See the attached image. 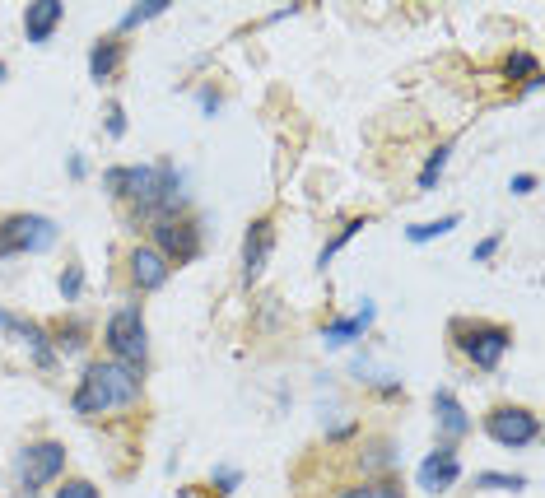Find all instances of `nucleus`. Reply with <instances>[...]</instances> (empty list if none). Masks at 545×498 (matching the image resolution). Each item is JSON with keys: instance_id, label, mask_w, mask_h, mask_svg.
I'll use <instances>...</instances> for the list:
<instances>
[{"instance_id": "obj_1", "label": "nucleus", "mask_w": 545, "mask_h": 498, "mask_svg": "<svg viewBox=\"0 0 545 498\" xmlns=\"http://www.w3.org/2000/svg\"><path fill=\"white\" fill-rule=\"evenodd\" d=\"M140 401H145V377H140V368L117 364V359H94V364H84L80 387H75V396H70L75 415H84V419L112 415V410H136Z\"/></svg>"}, {"instance_id": "obj_2", "label": "nucleus", "mask_w": 545, "mask_h": 498, "mask_svg": "<svg viewBox=\"0 0 545 498\" xmlns=\"http://www.w3.org/2000/svg\"><path fill=\"white\" fill-rule=\"evenodd\" d=\"M448 336L452 350L462 354L471 368H480V373H494L504 364V354L513 350V331L504 322H485V317H452Z\"/></svg>"}, {"instance_id": "obj_3", "label": "nucleus", "mask_w": 545, "mask_h": 498, "mask_svg": "<svg viewBox=\"0 0 545 498\" xmlns=\"http://www.w3.org/2000/svg\"><path fill=\"white\" fill-rule=\"evenodd\" d=\"M112 201H126L136 219H154L159 196H164V163H126V168H108L103 173Z\"/></svg>"}, {"instance_id": "obj_4", "label": "nucleus", "mask_w": 545, "mask_h": 498, "mask_svg": "<svg viewBox=\"0 0 545 498\" xmlns=\"http://www.w3.org/2000/svg\"><path fill=\"white\" fill-rule=\"evenodd\" d=\"M103 345H108V359H117V364L145 368V359H150V331H145L140 303H126V308L112 312L108 326H103Z\"/></svg>"}, {"instance_id": "obj_5", "label": "nucleus", "mask_w": 545, "mask_h": 498, "mask_svg": "<svg viewBox=\"0 0 545 498\" xmlns=\"http://www.w3.org/2000/svg\"><path fill=\"white\" fill-rule=\"evenodd\" d=\"M66 471V443H56V438H38V443L19 447V457H14V480H19V494H42V485H52L61 480Z\"/></svg>"}, {"instance_id": "obj_6", "label": "nucleus", "mask_w": 545, "mask_h": 498, "mask_svg": "<svg viewBox=\"0 0 545 498\" xmlns=\"http://www.w3.org/2000/svg\"><path fill=\"white\" fill-rule=\"evenodd\" d=\"M56 238H61V229H56L52 219L28 215V210H19V215H0V256L47 252V247H56Z\"/></svg>"}, {"instance_id": "obj_7", "label": "nucleus", "mask_w": 545, "mask_h": 498, "mask_svg": "<svg viewBox=\"0 0 545 498\" xmlns=\"http://www.w3.org/2000/svg\"><path fill=\"white\" fill-rule=\"evenodd\" d=\"M150 247L164 256L168 266H187L201 256V224L187 215L178 219H150Z\"/></svg>"}, {"instance_id": "obj_8", "label": "nucleus", "mask_w": 545, "mask_h": 498, "mask_svg": "<svg viewBox=\"0 0 545 498\" xmlns=\"http://www.w3.org/2000/svg\"><path fill=\"white\" fill-rule=\"evenodd\" d=\"M480 424L499 447H532L541 438V419L527 405H494V410H485Z\"/></svg>"}, {"instance_id": "obj_9", "label": "nucleus", "mask_w": 545, "mask_h": 498, "mask_svg": "<svg viewBox=\"0 0 545 498\" xmlns=\"http://www.w3.org/2000/svg\"><path fill=\"white\" fill-rule=\"evenodd\" d=\"M126 280H131L136 294H154V289H164L173 280V266L150 243H136V247H126Z\"/></svg>"}, {"instance_id": "obj_10", "label": "nucleus", "mask_w": 545, "mask_h": 498, "mask_svg": "<svg viewBox=\"0 0 545 498\" xmlns=\"http://www.w3.org/2000/svg\"><path fill=\"white\" fill-rule=\"evenodd\" d=\"M396 461H401V452H396L392 438L373 433V438H364V443L350 452V471H355L359 480H382V475L396 471Z\"/></svg>"}, {"instance_id": "obj_11", "label": "nucleus", "mask_w": 545, "mask_h": 498, "mask_svg": "<svg viewBox=\"0 0 545 498\" xmlns=\"http://www.w3.org/2000/svg\"><path fill=\"white\" fill-rule=\"evenodd\" d=\"M462 480V461H457V443H438L429 457L420 461V489L429 494H448Z\"/></svg>"}, {"instance_id": "obj_12", "label": "nucleus", "mask_w": 545, "mask_h": 498, "mask_svg": "<svg viewBox=\"0 0 545 498\" xmlns=\"http://www.w3.org/2000/svg\"><path fill=\"white\" fill-rule=\"evenodd\" d=\"M271 247H275V219L261 215L252 219V229L243 233V284H257L266 261H271Z\"/></svg>"}, {"instance_id": "obj_13", "label": "nucleus", "mask_w": 545, "mask_h": 498, "mask_svg": "<svg viewBox=\"0 0 545 498\" xmlns=\"http://www.w3.org/2000/svg\"><path fill=\"white\" fill-rule=\"evenodd\" d=\"M0 326L10 331V336H19L28 345V354H33V364L38 368H52L56 364V350H52V336L42 331L38 322H24V317H10V312H0Z\"/></svg>"}, {"instance_id": "obj_14", "label": "nucleus", "mask_w": 545, "mask_h": 498, "mask_svg": "<svg viewBox=\"0 0 545 498\" xmlns=\"http://www.w3.org/2000/svg\"><path fill=\"white\" fill-rule=\"evenodd\" d=\"M122 61H126V42H122V33H108V38H98L94 47H89V75H94L98 84L117 80Z\"/></svg>"}, {"instance_id": "obj_15", "label": "nucleus", "mask_w": 545, "mask_h": 498, "mask_svg": "<svg viewBox=\"0 0 545 498\" xmlns=\"http://www.w3.org/2000/svg\"><path fill=\"white\" fill-rule=\"evenodd\" d=\"M434 415H438V429H443V443H457V438L471 433V415H466V405L452 391H434Z\"/></svg>"}, {"instance_id": "obj_16", "label": "nucleus", "mask_w": 545, "mask_h": 498, "mask_svg": "<svg viewBox=\"0 0 545 498\" xmlns=\"http://www.w3.org/2000/svg\"><path fill=\"white\" fill-rule=\"evenodd\" d=\"M66 19V5L61 0H38V5H28L24 10V33L28 42H47L56 33V24Z\"/></svg>"}, {"instance_id": "obj_17", "label": "nucleus", "mask_w": 545, "mask_h": 498, "mask_svg": "<svg viewBox=\"0 0 545 498\" xmlns=\"http://www.w3.org/2000/svg\"><path fill=\"white\" fill-rule=\"evenodd\" d=\"M331 498H406V489L396 485V475H382V480H355V485H341Z\"/></svg>"}, {"instance_id": "obj_18", "label": "nucleus", "mask_w": 545, "mask_h": 498, "mask_svg": "<svg viewBox=\"0 0 545 498\" xmlns=\"http://www.w3.org/2000/svg\"><path fill=\"white\" fill-rule=\"evenodd\" d=\"M368 322H373V308L355 312V317H345V322L322 326V340H327V345H350V340H359L368 331Z\"/></svg>"}, {"instance_id": "obj_19", "label": "nucleus", "mask_w": 545, "mask_h": 498, "mask_svg": "<svg viewBox=\"0 0 545 498\" xmlns=\"http://www.w3.org/2000/svg\"><path fill=\"white\" fill-rule=\"evenodd\" d=\"M47 336H52V345L61 354H80L84 345H89V326L84 322H61V326H52Z\"/></svg>"}, {"instance_id": "obj_20", "label": "nucleus", "mask_w": 545, "mask_h": 498, "mask_svg": "<svg viewBox=\"0 0 545 498\" xmlns=\"http://www.w3.org/2000/svg\"><path fill=\"white\" fill-rule=\"evenodd\" d=\"M364 229H368V215H359V219H350V224H341V229H336V238H331V243L322 247V252H317V266L327 270V261H331V256L341 252V247L350 243V238H355V233H364Z\"/></svg>"}, {"instance_id": "obj_21", "label": "nucleus", "mask_w": 545, "mask_h": 498, "mask_svg": "<svg viewBox=\"0 0 545 498\" xmlns=\"http://www.w3.org/2000/svg\"><path fill=\"white\" fill-rule=\"evenodd\" d=\"M462 224V215H443V219H429V224H415V229H406L410 243H434V238H443V233H452Z\"/></svg>"}, {"instance_id": "obj_22", "label": "nucleus", "mask_w": 545, "mask_h": 498, "mask_svg": "<svg viewBox=\"0 0 545 498\" xmlns=\"http://www.w3.org/2000/svg\"><path fill=\"white\" fill-rule=\"evenodd\" d=\"M448 154H452V140H443V145L424 159V168H420V191H434V182L443 177V168H448Z\"/></svg>"}, {"instance_id": "obj_23", "label": "nucleus", "mask_w": 545, "mask_h": 498, "mask_svg": "<svg viewBox=\"0 0 545 498\" xmlns=\"http://www.w3.org/2000/svg\"><path fill=\"white\" fill-rule=\"evenodd\" d=\"M504 75H508V80H518V75H522V84H527L532 75H541V66H536L532 52H508L504 56Z\"/></svg>"}, {"instance_id": "obj_24", "label": "nucleus", "mask_w": 545, "mask_h": 498, "mask_svg": "<svg viewBox=\"0 0 545 498\" xmlns=\"http://www.w3.org/2000/svg\"><path fill=\"white\" fill-rule=\"evenodd\" d=\"M164 10H168V0H140L136 10H126V14H122V28H117V33H126V28L145 24V19H154V14H164Z\"/></svg>"}, {"instance_id": "obj_25", "label": "nucleus", "mask_w": 545, "mask_h": 498, "mask_svg": "<svg viewBox=\"0 0 545 498\" xmlns=\"http://www.w3.org/2000/svg\"><path fill=\"white\" fill-rule=\"evenodd\" d=\"M476 489H527V475H499V471H480L476 475Z\"/></svg>"}, {"instance_id": "obj_26", "label": "nucleus", "mask_w": 545, "mask_h": 498, "mask_svg": "<svg viewBox=\"0 0 545 498\" xmlns=\"http://www.w3.org/2000/svg\"><path fill=\"white\" fill-rule=\"evenodd\" d=\"M56 284H61V294H66V303H75V298H80V289H84V270H80V266H66Z\"/></svg>"}, {"instance_id": "obj_27", "label": "nucleus", "mask_w": 545, "mask_h": 498, "mask_svg": "<svg viewBox=\"0 0 545 498\" xmlns=\"http://www.w3.org/2000/svg\"><path fill=\"white\" fill-rule=\"evenodd\" d=\"M56 498H103V494H98L94 480H66V485L56 489Z\"/></svg>"}, {"instance_id": "obj_28", "label": "nucleus", "mask_w": 545, "mask_h": 498, "mask_svg": "<svg viewBox=\"0 0 545 498\" xmlns=\"http://www.w3.org/2000/svg\"><path fill=\"white\" fill-rule=\"evenodd\" d=\"M536 187H541V177H536V173H518L513 182H508V191H513V196H532Z\"/></svg>"}, {"instance_id": "obj_29", "label": "nucleus", "mask_w": 545, "mask_h": 498, "mask_svg": "<svg viewBox=\"0 0 545 498\" xmlns=\"http://www.w3.org/2000/svg\"><path fill=\"white\" fill-rule=\"evenodd\" d=\"M108 135H112V140H122V135H126V112L117 108V103H108Z\"/></svg>"}, {"instance_id": "obj_30", "label": "nucleus", "mask_w": 545, "mask_h": 498, "mask_svg": "<svg viewBox=\"0 0 545 498\" xmlns=\"http://www.w3.org/2000/svg\"><path fill=\"white\" fill-rule=\"evenodd\" d=\"M499 243H504V238H499V233H490L485 243H476V252H471V256H476V261H490V256L499 252Z\"/></svg>"}, {"instance_id": "obj_31", "label": "nucleus", "mask_w": 545, "mask_h": 498, "mask_svg": "<svg viewBox=\"0 0 545 498\" xmlns=\"http://www.w3.org/2000/svg\"><path fill=\"white\" fill-rule=\"evenodd\" d=\"M215 485H219V494H229L238 485V471H215Z\"/></svg>"}, {"instance_id": "obj_32", "label": "nucleus", "mask_w": 545, "mask_h": 498, "mask_svg": "<svg viewBox=\"0 0 545 498\" xmlns=\"http://www.w3.org/2000/svg\"><path fill=\"white\" fill-rule=\"evenodd\" d=\"M201 108L210 112V117H215V112H219V94H215V89H201Z\"/></svg>"}, {"instance_id": "obj_33", "label": "nucleus", "mask_w": 545, "mask_h": 498, "mask_svg": "<svg viewBox=\"0 0 545 498\" xmlns=\"http://www.w3.org/2000/svg\"><path fill=\"white\" fill-rule=\"evenodd\" d=\"M0 80H5V61H0Z\"/></svg>"}]
</instances>
